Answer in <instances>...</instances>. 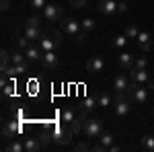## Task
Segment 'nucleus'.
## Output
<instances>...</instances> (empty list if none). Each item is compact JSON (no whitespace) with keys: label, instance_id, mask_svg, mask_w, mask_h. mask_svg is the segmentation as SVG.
Returning <instances> with one entry per match:
<instances>
[{"label":"nucleus","instance_id":"obj_30","mask_svg":"<svg viewBox=\"0 0 154 152\" xmlns=\"http://www.w3.org/2000/svg\"><path fill=\"white\" fill-rule=\"evenodd\" d=\"M123 33L128 35V39H138V35H140V29H138L136 25H128Z\"/></svg>","mask_w":154,"mask_h":152},{"label":"nucleus","instance_id":"obj_36","mask_svg":"<svg viewBox=\"0 0 154 152\" xmlns=\"http://www.w3.org/2000/svg\"><path fill=\"white\" fill-rule=\"evenodd\" d=\"M68 2H70V6H72V8H84L88 0H68Z\"/></svg>","mask_w":154,"mask_h":152},{"label":"nucleus","instance_id":"obj_15","mask_svg":"<svg viewBox=\"0 0 154 152\" xmlns=\"http://www.w3.org/2000/svg\"><path fill=\"white\" fill-rule=\"evenodd\" d=\"M138 45L142 49L144 54H148V51H152V35L148 33V31H140V35H138Z\"/></svg>","mask_w":154,"mask_h":152},{"label":"nucleus","instance_id":"obj_28","mask_svg":"<svg viewBox=\"0 0 154 152\" xmlns=\"http://www.w3.org/2000/svg\"><path fill=\"white\" fill-rule=\"evenodd\" d=\"M14 41H17L19 49H25V47H29V43H33V41H31V39H29L27 35H19V33L14 35Z\"/></svg>","mask_w":154,"mask_h":152},{"label":"nucleus","instance_id":"obj_22","mask_svg":"<svg viewBox=\"0 0 154 152\" xmlns=\"http://www.w3.org/2000/svg\"><path fill=\"white\" fill-rule=\"evenodd\" d=\"M95 107H99V103H97V97H84L82 101H80V107L78 109H82V111H93Z\"/></svg>","mask_w":154,"mask_h":152},{"label":"nucleus","instance_id":"obj_34","mask_svg":"<svg viewBox=\"0 0 154 152\" xmlns=\"http://www.w3.org/2000/svg\"><path fill=\"white\" fill-rule=\"evenodd\" d=\"M74 150L76 152H86V150H93V146H91L88 142H78V144L74 146Z\"/></svg>","mask_w":154,"mask_h":152},{"label":"nucleus","instance_id":"obj_16","mask_svg":"<svg viewBox=\"0 0 154 152\" xmlns=\"http://www.w3.org/2000/svg\"><path fill=\"white\" fill-rule=\"evenodd\" d=\"M23 51H25V56H27L29 62H37V60H41V56H43V49L39 45H35V43H29V47H25Z\"/></svg>","mask_w":154,"mask_h":152},{"label":"nucleus","instance_id":"obj_5","mask_svg":"<svg viewBox=\"0 0 154 152\" xmlns=\"http://www.w3.org/2000/svg\"><path fill=\"white\" fill-rule=\"evenodd\" d=\"M101 132H103V121L97 119V117H86L84 129H82L84 136H86L88 140H97V138L101 136Z\"/></svg>","mask_w":154,"mask_h":152},{"label":"nucleus","instance_id":"obj_20","mask_svg":"<svg viewBox=\"0 0 154 152\" xmlns=\"http://www.w3.org/2000/svg\"><path fill=\"white\" fill-rule=\"evenodd\" d=\"M25 150L27 152H41V150H45V146L41 144L39 138H27L25 140Z\"/></svg>","mask_w":154,"mask_h":152},{"label":"nucleus","instance_id":"obj_32","mask_svg":"<svg viewBox=\"0 0 154 152\" xmlns=\"http://www.w3.org/2000/svg\"><path fill=\"white\" fill-rule=\"evenodd\" d=\"M45 4H48L45 0H29V6H31L33 11H43Z\"/></svg>","mask_w":154,"mask_h":152},{"label":"nucleus","instance_id":"obj_31","mask_svg":"<svg viewBox=\"0 0 154 152\" xmlns=\"http://www.w3.org/2000/svg\"><path fill=\"white\" fill-rule=\"evenodd\" d=\"M80 23H82V29L86 31V33H93V31L97 29V23L93 21V19H84V21H80Z\"/></svg>","mask_w":154,"mask_h":152},{"label":"nucleus","instance_id":"obj_18","mask_svg":"<svg viewBox=\"0 0 154 152\" xmlns=\"http://www.w3.org/2000/svg\"><path fill=\"white\" fill-rule=\"evenodd\" d=\"M23 33L29 37L31 41H39V39H41V35H43L41 27H35V25H27V23L23 25Z\"/></svg>","mask_w":154,"mask_h":152},{"label":"nucleus","instance_id":"obj_40","mask_svg":"<svg viewBox=\"0 0 154 152\" xmlns=\"http://www.w3.org/2000/svg\"><path fill=\"white\" fill-rule=\"evenodd\" d=\"M8 8H11V0H2V11L6 12Z\"/></svg>","mask_w":154,"mask_h":152},{"label":"nucleus","instance_id":"obj_7","mask_svg":"<svg viewBox=\"0 0 154 152\" xmlns=\"http://www.w3.org/2000/svg\"><path fill=\"white\" fill-rule=\"evenodd\" d=\"M41 12H43V19L49 21V23H58V21L64 19V8H62L60 4H56V2L45 4V8H43Z\"/></svg>","mask_w":154,"mask_h":152},{"label":"nucleus","instance_id":"obj_9","mask_svg":"<svg viewBox=\"0 0 154 152\" xmlns=\"http://www.w3.org/2000/svg\"><path fill=\"white\" fill-rule=\"evenodd\" d=\"M97 11L105 17H113V14H119L117 12V2L115 0H99L97 4Z\"/></svg>","mask_w":154,"mask_h":152},{"label":"nucleus","instance_id":"obj_26","mask_svg":"<svg viewBox=\"0 0 154 152\" xmlns=\"http://www.w3.org/2000/svg\"><path fill=\"white\" fill-rule=\"evenodd\" d=\"M11 62L12 64H27V56L21 49H12L11 51Z\"/></svg>","mask_w":154,"mask_h":152},{"label":"nucleus","instance_id":"obj_8","mask_svg":"<svg viewBox=\"0 0 154 152\" xmlns=\"http://www.w3.org/2000/svg\"><path fill=\"white\" fill-rule=\"evenodd\" d=\"M41 66L45 68V70H56L60 66V58L56 51H43V56H41Z\"/></svg>","mask_w":154,"mask_h":152},{"label":"nucleus","instance_id":"obj_17","mask_svg":"<svg viewBox=\"0 0 154 152\" xmlns=\"http://www.w3.org/2000/svg\"><path fill=\"white\" fill-rule=\"evenodd\" d=\"M84 121H86V111H78V115H76V119L70 123V129L74 132V136L76 134H82V129H84Z\"/></svg>","mask_w":154,"mask_h":152},{"label":"nucleus","instance_id":"obj_33","mask_svg":"<svg viewBox=\"0 0 154 152\" xmlns=\"http://www.w3.org/2000/svg\"><path fill=\"white\" fill-rule=\"evenodd\" d=\"M136 68H148V56H136Z\"/></svg>","mask_w":154,"mask_h":152},{"label":"nucleus","instance_id":"obj_39","mask_svg":"<svg viewBox=\"0 0 154 152\" xmlns=\"http://www.w3.org/2000/svg\"><path fill=\"white\" fill-rule=\"evenodd\" d=\"M119 150H121V146H119V144H111V146L107 148V152H119Z\"/></svg>","mask_w":154,"mask_h":152},{"label":"nucleus","instance_id":"obj_2","mask_svg":"<svg viewBox=\"0 0 154 152\" xmlns=\"http://www.w3.org/2000/svg\"><path fill=\"white\" fill-rule=\"evenodd\" d=\"M72 136H74V132L70 129V126L68 123H56L54 128H51V138H54V142L58 144V146H68L72 142Z\"/></svg>","mask_w":154,"mask_h":152},{"label":"nucleus","instance_id":"obj_12","mask_svg":"<svg viewBox=\"0 0 154 152\" xmlns=\"http://www.w3.org/2000/svg\"><path fill=\"white\" fill-rule=\"evenodd\" d=\"M21 134V126L17 123V121H6L4 126H2V138L4 140H12V138H17Z\"/></svg>","mask_w":154,"mask_h":152},{"label":"nucleus","instance_id":"obj_25","mask_svg":"<svg viewBox=\"0 0 154 152\" xmlns=\"http://www.w3.org/2000/svg\"><path fill=\"white\" fill-rule=\"evenodd\" d=\"M97 103H99V107H109L113 101H111V95L105 93V91H99L97 93Z\"/></svg>","mask_w":154,"mask_h":152},{"label":"nucleus","instance_id":"obj_6","mask_svg":"<svg viewBox=\"0 0 154 152\" xmlns=\"http://www.w3.org/2000/svg\"><path fill=\"white\" fill-rule=\"evenodd\" d=\"M125 93H117L115 95V99H113V111H115V115L121 119V117H125L128 113H130V109H131V105H130V97L125 99L123 97Z\"/></svg>","mask_w":154,"mask_h":152},{"label":"nucleus","instance_id":"obj_38","mask_svg":"<svg viewBox=\"0 0 154 152\" xmlns=\"http://www.w3.org/2000/svg\"><path fill=\"white\" fill-rule=\"evenodd\" d=\"M25 23H27V25H35V27H41V19H39V17H29Z\"/></svg>","mask_w":154,"mask_h":152},{"label":"nucleus","instance_id":"obj_14","mask_svg":"<svg viewBox=\"0 0 154 152\" xmlns=\"http://www.w3.org/2000/svg\"><path fill=\"white\" fill-rule=\"evenodd\" d=\"M117 66L121 70H131V68L136 66V56H131L128 51H121L117 56Z\"/></svg>","mask_w":154,"mask_h":152},{"label":"nucleus","instance_id":"obj_11","mask_svg":"<svg viewBox=\"0 0 154 152\" xmlns=\"http://www.w3.org/2000/svg\"><path fill=\"white\" fill-rule=\"evenodd\" d=\"M130 84H131V78L128 74H123V72H119L117 76L113 78V88H115L117 93H128Z\"/></svg>","mask_w":154,"mask_h":152},{"label":"nucleus","instance_id":"obj_19","mask_svg":"<svg viewBox=\"0 0 154 152\" xmlns=\"http://www.w3.org/2000/svg\"><path fill=\"white\" fill-rule=\"evenodd\" d=\"M27 70H29V66H27V64H11L6 70H2V74H6V76L14 78V76H21V74H25Z\"/></svg>","mask_w":154,"mask_h":152},{"label":"nucleus","instance_id":"obj_24","mask_svg":"<svg viewBox=\"0 0 154 152\" xmlns=\"http://www.w3.org/2000/svg\"><path fill=\"white\" fill-rule=\"evenodd\" d=\"M113 140H115V138H113V134H111V132H105V129H103V132H101V136L97 138V142H99V144H103L105 148H109V146L113 144Z\"/></svg>","mask_w":154,"mask_h":152},{"label":"nucleus","instance_id":"obj_27","mask_svg":"<svg viewBox=\"0 0 154 152\" xmlns=\"http://www.w3.org/2000/svg\"><path fill=\"white\" fill-rule=\"evenodd\" d=\"M111 43H113V47H117V49H123V47L128 45V35H125V33H123V35H115Z\"/></svg>","mask_w":154,"mask_h":152},{"label":"nucleus","instance_id":"obj_10","mask_svg":"<svg viewBox=\"0 0 154 152\" xmlns=\"http://www.w3.org/2000/svg\"><path fill=\"white\" fill-rule=\"evenodd\" d=\"M103 70H105V58L103 56H93L86 62V72L88 74H99Z\"/></svg>","mask_w":154,"mask_h":152},{"label":"nucleus","instance_id":"obj_23","mask_svg":"<svg viewBox=\"0 0 154 152\" xmlns=\"http://www.w3.org/2000/svg\"><path fill=\"white\" fill-rule=\"evenodd\" d=\"M4 150H6V152H23L25 150V142L12 138V140H8V144L4 146Z\"/></svg>","mask_w":154,"mask_h":152},{"label":"nucleus","instance_id":"obj_37","mask_svg":"<svg viewBox=\"0 0 154 152\" xmlns=\"http://www.w3.org/2000/svg\"><path fill=\"white\" fill-rule=\"evenodd\" d=\"M12 93H14V84H4L2 86V97H8Z\"/></svg>","mask_w":154,"mask_h":152},{"label":"nucleus","instance_id":"obj_13","mask_svg":"<svg viewBox=\"0 0 154 152\" xmlns=\"http://www.w3.org/2000/svg\"><path fill=\"white\" fill-rule=\"evenodd\" d=\"M128 76H130L131 80L140 82V84H148L150 82V76H148V72H146V68H131V70H128Z\"/></svg>","mask_w":154,"mask_h":152},{"label":"nucleus","instance_id":"obj_35","mask_svg":"<svg viewBox=\"0 0 154 152\" xmlns=\"http://www.w3.org/2000/svg\"><path fill=\"white\" fill-rule=\"evenodd\" d=\"M128 8H130V4H128V0H119V2H117V12H119V14H123V12H128Z\"/></svg>","mask_w":154,"mask_h":152},{"label":"nucleus","instance_id":"obj_21","mask_svg":"<svg viewBox=\"0 0 154 152\" xmlns=\"http://www.w3.org/2000/svg\"><path fill=\"white\" fill-rule=\"evenodd\" d=\"M78 111H80V109H78ZM78 111H76V109H74V107H64V109H62V113H60V117H62V121H64V123H68V126H70L72 121H74V119H76V115H78Z\"/></svg>","mask_w":154,"mask_h":152},{"label":"nucleus","instance_id":"obj_4","mask_svg":"<svg viewBox=\"0 0 154 152\" xmlns=\"http://www.w3.org/2000/svg\"><path fill=\"white\" fill-rule=\"evenodd\" d=\"M60 33L58 31H45L43 35H41V39L37 41V45L41 47L43 51H56L60 47Z\"/></svg>","mask_w":154,"mask_h":152},{"label":"nucleus","instance_id":"obj_29","mask_svg":"<svg viewBox=\"0 0 154 152\" xmlns=\"http://www.w3.org/2000/svg\"><path fill=\"white\" fill-rule=\"evenodd\" d=\"M142 148L144 150H148V152H154V136H144L142 138Z\"/></svg>","mask_w":154,"mask_h":152},{"label":"nucleus","instance_id":"obj_1","mask_svg":"<svg viewBox=\"0 0 154 152\" xmlns=\"http://www.w3.org/2000/svg\"><path fill=\"white\" fill-rule=\"evenodd\" d=\"M62 31L66 33V35L74 39L76 43H82L84 39H86V31L82 29V23H78L76 19H70V17H64L62 21Z\"/></svg>","mask_w":154,"mask_h":152},{"label":"nucleus","instance_id":"obj_3","mask_svg":"<svg viewBox=\"0 0 154 152\" xmlns=\"http://www.w3.org/2000/svg\"><path fill=\"white\" fill-rule=\"evenodd\" d=\"M148 93H150V88L146 84H140V82H136V80H131L130 88H128V97L134 103H146L148 101Z\"/></svg>","mask_w":154,"mask_h":152}]
</instances>
